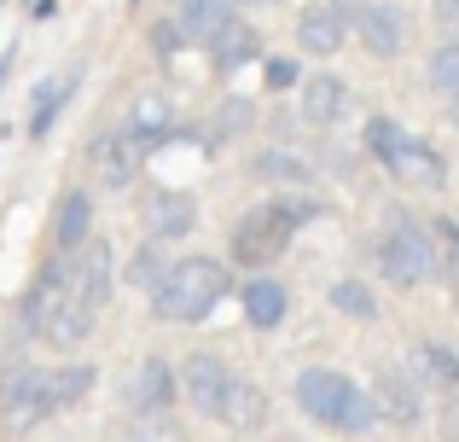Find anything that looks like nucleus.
Listing matches in <instances>:
<instances>
[{
  "label": "nucleus",
  "instance_id": "f257e3e1",
  "mask_svg": "<svg viewBox=\"0 0 459 442\" xmlns=\"http://www.w3.org/2000/svg\"><path fill=\"white\" fill-rule=\"evenodd\" d=\"M221 297H233V268L215 256H180L163 268V280L152 285V315L169 326H198L221 308Z\"/></svg>",
  "mask_w": 459,
  "mask_h": 442
},
{
  "label": "nucleus",
  "instance_id": "f03ea898",
  "mask_svg": "<svg viewBox=\"0 0 459 442\" xmlns=\"http://www.w3.org/2000/svg\"><path fill=\"white\" fill-rule=\"evenodd\" d=\"M297 408L308 413L314 425H325V431H349V437H367L372 425L384 420L378 396L372 390H360L349 373H337V367H303L291 385Z\"/></svg>",
  "mask_w": 459,
  "mask_h": 442
},
{
  "label": "nucleus",
  "instance_id": "7ed1b4c3",
  "mask_svg": "<svg viewBox=\"0 0 459 442\" xmlns=\"http://www.w3.org/2000/svg\"><path fill=\"white\" fill-rule=\"evenodd\" d=\"M378 268L390 285H402V291H413V285L437 280L442 273V245H437V227L413 221V216H395L390 227L378 233Z\"/></svg>",
  "mask_w": 459,
  "mask_h": 442
},
{
  "label": "nucleus",
  "instance_id": "20e7f679",
  "mask_svg": "<svg viewBox=\"0 0 459 442\" xmlns=\"http://www.w3.org/2000/svg\"><path fill=\"white\" fill-rule=\"evenodd\" d=\"M285 245H291V227L268 210V198H262L256 210H245V216L233 221V233H227V256H233L238 268H250V273H262L268 262H280Z\"/></svg>",
  "mask_w": 459,
  "mask_h": 442
},
{
  "label": "nucleus",
  "instance_id": "39448f33",
  "mask_svg": "<svg viewBox=\"0 0 459 442\" xmlns=\"http://www.w3.org/2000/svg\"><path fill=\"white\" fill-rule=\"evenodd\" d=\"M0 413H6L12 425H41L58 413V390H53V373H41V367H12L6 378H0Z\"/></svg>",
  "mask_w": 459,
  "mask_h": 442
},
{
  "label": "nucleus",
  "instance_id": "423d86ee",
  "mask_svg": "<svg viewBox=\"0 0 459 442\" xmlns=\"http://www.w3.org/2000/svg\"><path fill=\"white\" fill-rule=\"evenodd\" d=\"M407 30H413V18L395 0H360L355 6V35L372 58H395L407 47Z\"/></svg>",
  "mask_w": 459,
  "mask_h": 442
},
{
  "label": "nucleus",
  "instance_id": "0eeeda50",
  "mask_svg": "<svg viewBox=\"0 0 459 442\" xmlns=\"http://www.w3.org/2000/svg\"><path fill=\"white\" fill-rule=\"evenodd\" d=\"M140 221H146L152 238H186L192 227H198V198L180 193V186H152L146 198H140Z\"/></svg>",
  "mask_w": 459,
  "mask_h": 442
},
{
  "label": "nucleus",
  "instance_id": "6e6552de",
  "mask_svg": "<svg viewBox=\"0 0 459 442\" xmlns=\"http://www.w3.org/2000/svg\"><path fill=\"white\" fill-rule=\"evenodd\" d=\"M227 385H233V373H227L221 355H210V350H204V355H186V367H180V396H186L204 420H221Z\"/></svg>",
  "mask_w": 459,
  "mask_h": 442
},
{
  "label": "nucleus",
  "instance_id": "1a4fd4ad",
  "mask_svg": "<svg viewBox=\"0 0 459 442\" xmlns=\"http://www.w3.org/2000/svg\"><path fill=\"white\" fill-rule=\"evenodd\" d=\"M123 402H128L134 413H169V408L180 402V373L163 361V355H146V361L128 373Z\"/></svg>",
  "mask_w": 459,
  "mask_h": 442
},
{
  "label": "nucleus",
  "instance_id": "9d476101",
  "mask_svg": "<svg viewBox=\"0 0 459 442\" xmlns=\"http://www.w3.org/2000/svg\"><path fill=\"white\" fill-rule=\"evenodd\" d=\"M70 285H76V297H82V303H93V308L111 303L117 262H111V245H105V238H88V245L70 256Z\"/></svg>",
  "mask_w": 459,
  "mask_h": 442
},
{
  "label": "nucleus",
  "instance_id": "9b49d317",
  "mask_svg": "<svg viewBox=\"0 0 459 442\" xmlns=\"http://www.w3.org/2000/svg\"><path fill=\"white\" fill-rule=\"evenodd\" d=\"M140 158H146V152L134 146V134H128V128H117V134H100L88 146V169H93V181L100 186H128L140 175Z\"/></svg>",
  "mask_w": 459,
  "mask_h": 442
},
{
  "label": "nucleus",
  "instance_id": "f8f14e48",
  "mask_svg": "<svg viewBox=\"0 0 459 442\" xmlns=\"http://www.w3.org/2000/svg\"><path fill=\"white\" fill-rule=\"evenodd\" d=\"M419 378H413V367L407 373H395V367H378V378H372V396H378V408H384V420L390 425H402V431H413L419 420H425V402H419Z\"/></svg>",
  "mask_w": 459,
  "mask_h": 442
},
{
  "label": "nucleus",
  "instance_id": "ddd939ff",
  "mask_svg": "<svg viewBox=\"0 0 459 442\" xmlns=\"http://www.w3.org/2000/svg\"><path fill=\"white\" fill-rule=\"evenodd\" d=\"M297 41H303L308 58H332L349 41V12L337 0H314V6H303V18H297Z\"/></svg>",
  "mask_w": 459,
  "mask_h": 442
},
{
  "label": "nucleus",
  "instance_id": "4468645a",
  "mask_svg": "<svg viewBox=\"0 0 459 442\" xmlns=\"http://www.w3.org/2000/svg\"><path fill=\"white\" fill-rule=\"evenodd\" d=\"M123 128L134 134V146L146 152V158H152L157 146H169V140H180L175 105H169L163 93H146V100H134V105H128V123H123Z\"/></svg>",
  "mask_w": 459,
  "mask_h": 442
},
{
  "label": "nucleus",
  "instance_id": "2eb2a0df",
  "mask_svg": "<svg viewBox=\"0 0 459 442\" xmlns=\"http://www.w3.org/2000/svg\"><path fill=\"white\" fill-rule=\"evenodd\" d=\"M93 315H100V308L82 303L76 285H70L65 297H53V308H47V320H41V338H47V343H58V350H76V343H88Z\"/></svg>",
  "mask_w": 459,
  "mask_h": 442
},
{
  "label": "nucleus",
  "instance_id": "dca6fc26",
  "mask_svg": "<svg viewBox=\"0 0 459 442\" xmlns=\"http://www.w3.org/2000/svg\"><path fill=\"white\" fill-rule=\"evenodd\" d=\"M88 233H93V198L76 186V193H65L58 210H53V256H76V250L88 245Z\"/></svg>",
  "mask_w": 459,
  "mask_h": 442
},
{
  "label": "nucleus",
  "instance_id": "f3484780",
  "mask_svg": "<svg viewBox=\"0 0 459 442\" xmlns=\"http://www.w3.org/2000/svg\"><path fill=\"white\" fill-rule=\"evenodd\" d=\"M407 367H413V378L425 390H437V396H454L459 390V355L448 343H437V338H419L413 355H407Z\"/></svg>",
  "mask_w": 459,
  "mask_h": 442
},
{
  "label": "nucleus",
  "instance_id": "a211bd4d",
  "mask_svg": "<svg viewBox=\"0 0 459 442\" xmlns=\"http://www.w3.org/2000/svg\"><path fill=\"white\" fill-rule=\"evenodd\" d=\"M238 308H245V320L256 332H273L285 315H291V297H285L280 280H268V273H250L245 291H238Z\"/></svg>",
  "mask_w": 459,
  "mask_h": 442
},
{
  "label": "nucleus",
  "instance_id": "6ab92c4d",
  "mask_svg": "<svg viewBox=\"0 0 459 442\" xmlns=\"http://www.w3.org/2000/svg\"><path fill=\"white\" fill-rule=\"evenodd\" d=\"M175 23H180V35H186V41L210 47L215 35L233 23V0H175Z\"/></svg>",
  "mask_w": 459,
  "mask_h": 442
},
{
  "label": "nucleus",
  "instance_id": "aec40b11",
  "mask_svg": "<svg viewBox=\"0 0 459 442\" xmlns=\"http://www.w3.org/2000/svg\"><path fill=\"white\" fill-rule=\"evenodd\" d=\"M256 58H262V35H256V23H245V18H233V23H227V30L210 41V65L221 70V76H227V70L256 65Z\"/></svg>",
  "mask_w": 459,
  "mask_h": 442
},
{
  "label": "nucleus",
  "instance_id": "412c9836",
  "mask_svg": "<svg viewBox=\"0 0 459 442\" xmlns=\"http://www.w3.org/2000/svg\"><path fill=\"white\" fill-rule=\"evenodd\" d=\"M343 111H349V88L332 76V70H314V76H303V117H308V123L332 128Z\"/></svg>",
  "mask_w": 459,
  "mask_h": 442
},
{
  "label": "nucleus",
  "instance_id": "4be33fe9",
  "mask_svg": "<svg viewBox=\"0 0 459 442\" xmlns=\"http://www.w3.org/2000/svg\"><path fill=\"white\" fill-rule=\"evenodd\" d=\"M221 425H233V431H262V425H268V390L250 385V378H233V385H227V402H221Z\"/></svg>",
  "mask_w": 459,
  "mask_h": 442
},
{
  "label": "nucleus",
  "instance_id": "5701e85b",
  "mask_svg": "<svg viewBox=\"0 0 459 442\" xmlns=\"http://www.w3.org/2000/svg\"><path fill=\"white\" fill-rule=\"evenodd\" d=\"M407 128L395 123V117H367V128H360V146L372 152V163H378V169H402V152H407Z\"/></svg>",
  "mask_w": 459,
  "mask_h": 442
},
{
  "label": "nucleus",
  "instance_id": "b1692460",
  "mask_svg": "<svg viewBox=\"0 0 459 442\" xmlns=\"http://www.w3.org/2000/svg\"><path fill=\"white\" fill-rule=\"evenodd\" d=\"M402 181H413V186H425V193H442L448 186V158H442L430 140H407V152H402Z\"/></svg>",
  "mask_w": 459,
  "mask_h": 442
},
{
  "label": "nucleus",
  "instance_id": "393cba45",
  "mask_svg": "<svg viewBox=\"0 0 459 442\" xmlns=\"http://www.w3.org/2000/svg\"><path fill=\"white\" fill-rule=\"evenodd\" d=\"M70 88H76V70H65V76H47V82H35V93H30V134H35V140H41L47 128L58 123V111H65Z\"/></svg>",
  "mask_w": 459,
  "mask_h": 442
},
{
  "label": "nucleus",
  "instance_id": "a878e982",
  "mask_svg": "<svg viewBox=\"0 0 459 442\" xmlns=\"http://www.w3.org/2000/svg\"><path fill=\"white\" fill-rule=\"evenodd\" d=\"M250 169H256L262 181H273V186H308L314 181L308 163L297 158V152H280V146H273V152H256V163H250Z\"/></svg>",
  "mask_w": 459,
  "mask_h": 442
},
{
  "label": "nucleus",
  "instance_id": "bb28decb",
  "mask_svg": "<svg viewBox=\"0 0 459 442\" xmlns=\"http://www.w3.org/2000/svg\"><path fill=\"white\" fill-rule=\"evenodd\" d=\"M325 297H332V308L349 315V320H378V297H372V285H360V280H337Z\"/></svg>",
  "mask_w": 459,
  "mask_h": 442
},
{
  "label": "nucleus",
  "instance_id": "cd10ccee",
  "mask_svg": "<svg viewBox=\"0 0 459 442\" xmlns=\"http://www.w3.org/2000/svg\"><path fill=\"white\" fill-rule=\"evenodd\" d=\"M100 385V367H88V361H70V367H58L53 373V390H58V408H76L88 390Z\"/></svg>",
  "mask_w": 459,
  "mask_h": 442
},
{
  "label": "nucleus",
  "instance_id": "c85d7f7f",
  "mask_svg": "<svg viewBox=\"0 0 459 442\" xmlns=\"http://www.w3.org/2000/svg\"><path fill=\"white\" fill-rule=\"evenodd\" d=\"M425 76H430V88H437L442 100H454V93H459V35H454V41H442L437 53H430Z\"/></svg>",
  "mask_w": 459,
  "mask_h": 442
},
{
  "label": "nucleus",
  "instance_id": "c756f323",
  "mask_svg": "<svg viewBox=\"0 0 459 442\" xmlns=\"http://www.w3.org/2000/svg\"><path fill=\"white\" fill-rule=\"evenodd\" d=\"M268 210H273L285 227H291V233H303L308 221H320V198H308V193H273Z\"/></svg>",
  "mask_w": 459,
  "mask_h": 442
},
{
  "label": "nucleus",
  "instance_id": "7c9ffc66",
  "mask_svg": "<svg viewBox=\"0 0 459 442\" xmlns=\"http://www.w3.org/2000/svg\"><path fill=\"white\" fill-rule=\"evenodd\" d=\"M157 245H163V238H146V245L128 256V285H134V291H152V285L163 280V256H157Z\"/></svg>",
  "mask_w": 459,
  "mask_h": 442
},
{
  "label": "nucleus",
  "instance_id": "2f4dec72",
  "mask_svg": "<svg viewBox=\"0 0 459 442\" xmlns=\"http://www.w3.org/2000/svg\"><path fill=\"white\" fill-rule=\"evenodd\" d=\"M262 82H268L273 93H285V88H303V70H297V58L273 53V58H262Z\"/></svg>",
  "mask_w": 459,
  "mask_h": 442
},
{
  "label": "nucleus",
  "instance_id": "473e14b6",
  "mask_svg": "<svg viewBox=\"0 0 459 442\" xmlns=\"http://www.w3.org/2000/svg\"><path fill=\"white\" fill-rule=\"evenodd\" d=\"M437 227V245H442V268L454 280V303H459V221H430Z\"/></svg>",
  "mask_w": 459,
  "mask_h": 442
},
{
  "label": "nucleus",
  "instance_id": "72a5a7b5",
  "mask_svg": "<svg viewBox=\"0 0 459 442\" xmlns=\"http://www.w3.org/2000/svg\"><path fill=\"white\" fill-rule=\"evenodd\" d=\"M250 111H256V105H250V100H227V105H221V128H227V134H245V128L256 123V117H250Z\"/></svg>",
  "mask_w": 459,
  "mask_h": 442
},
{
  "label": "nucleus",
  "instance_id": "f704fd0d",
  "mask_svg": "<svg viewBox=\"0 0 459 442\" xmlns=\"http://www.w3.org/2000/svg\"><path fill=\"white\" fill-rule=\"evenodd\" d=\"M180 41H186V35H180V23H175V18H169V23H157V30H152V47H157V53H175Z\"/></svg>",
  "mask_w": 459,
  "mask_h": 442
},
{
  "label": "nucleus",
  "instance_id": "c9c22d12",
  "mask_svg": "<svg viewBox=\"0 0 459 442\" xmlns=\"http://www.w3.org/2000/svg\"><path fill=\"white\" fill-rule=\"evenodd\" d=\"M430 18H437L448 35H459V0H430Z\"/></svg>",
  "mask_w": 459,
  "mask_h": 442
},
{
  "label": "nucleus",
  "instance_id": "e433bc0d",
  "mask_svg": "<svg viewBox=\"0 0 459 442\" xmlns=\"http://www.w3.org/2000/svg\"><path fill=\"white\" fill-rule=\"evenodd\" d=\"M448 111H454V123H459V93H454V100H448Z\"/></svg>",
  "mask_w": 459,
  "mask_h": 442
},
{
  "label": "nucleus",
  "instance_id": "4c0bfd02",
  "mask_svg": "<svg viewBox=\"0 0 459 442\" xmlns=\"http://www.w3.org/2000/svg\"><path fill=\"white\" fill-rule=\"evenodd\" d=\"M128 6H140V0H128Z\"/></svg>",
  "mask_w": 459,
  "mask_h": 442
}]
</instances>
